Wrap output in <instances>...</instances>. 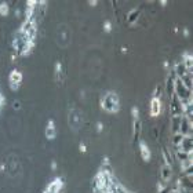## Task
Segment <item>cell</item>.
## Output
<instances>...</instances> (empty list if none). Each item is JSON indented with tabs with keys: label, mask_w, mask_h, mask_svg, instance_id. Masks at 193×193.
<instances>
[{
	"label": "cell",
	"mask_w": 193,
	"mask_h": 193,
	"mask_svg": "<svg viewBox=\"0 0 193 193\" xmlns=\"http://www.w3.org/2000/svg\"><path fill=\"white\" fill-rule=\"evenodd\" d=\"M102 106H104L105 109L110 110V112L117 110V98H116V95L109 94L106 98L104 99V105H102Z\"/></svg>",
	"instance_id": "cell-1"
},
{
	"label": "cell",
	"mask_w": 193,
	"mask_h": 193,
	"mask_svg": "<svg viewBox=\"0 0 193 193\" xmlns=\"http://www.w3.org/2000/svg\"><path fill=\"white\" fill-rule=\"evenodd\" d=\"M160 112V101L157 98L152 99V106H150V115L152 116H157Z\"/></svg>",
	"instance_id": "cell-2"
},
{
	"label": "cell",
	"mask_w": 193,
	"mask_h": 193,
	"mask_svg": "<svg viewBox=\"0 0 193 193\" xmlns=\"http://www.w3.org/2000/svg\"><path fill=\"white\" fill-rule=\"evenodd\" d=\"M21 79H22V76H21V73H19V72H15V71H14V72L10 75L11 83H21Z\"/></svg>",
	"instance_id": "cell-3"
},
{
	"label": "cell",
	"mask_w": 193,
	"mask_h": 193,
	"mask_svg": "<svg viewBox=\"0 0 193 193\" xmlns=\"http://www.w3.org/2000/svg\"><path fill=\"white\" fill-rule=\"evenodd\" d=\"M141 153H142V157H144L145 160H149V157H150V153H149L148 148H146V145L144 142H141Z\"/></svg>",
	"instance_id": "cell-4"
},
{
	"label": "cell",
	"mask_w": 193,
	"mask_h": 193,
	"mask_svg": "<svg viewBox=\"0 0 193 193\" xmlns=\"http://www.w3.org/2000/svg\"><path fill=\"white\" fill-rule=\"evenodd\" d=\"M55 135V130H54V124H52V121H50L48 127H47V137L50 139H52Z\"/></svg>",
	"instance_id": "cell-5"
},
{
	"label": "cell",
	"mask_w": 193,
	"mask_h": 193,
	"mask_svg": "<svg viewBox=\"0 0 193 193\" xmlns=\"http://www.w3.org/2000/svg\"><path fill=\"white\" fill-rule=\"evenodd\" d=\"M168 177H170V167H168V166H166V167L163 168V178L167 181Z\"/></svg>",
	"instance_id": "cell-6"
},
{
	"label": "cell",
	"mask_w": 193,
	"mask_h": 193,
	"mask_svg": "<svg viewBox=\"0 0 193 193\" xmlns=\"http://www.w3.org/2000/svg\"><path fill=\"white\" fill-rule=\"evenodd\" d=\"M7 13H8L7 4H0V14H2V15H6Z\"/></svg>",
	"instance_id": "cell-7"
},
{
	"label": "cell",
	"mask_w": 193,
	"mask_h": 193,
	"mask_svg": "<svg viewBox=\"0 0 193 193\" xmlns=\"http://www.w3.org/2000/svg\"><path fill=\"white\" fill-rule=\"evenodd\" d=\"M135 15H138V13H137V11H133V13H131L130 14V18H128V21H130V22H133L134 21V19H135L137 18V17Z\"/></svg>",
	"instance_id": "cell-8"
},
{
	"label": "cell",
	"mask_w": 193,
	"mask_h": 193,
	"mask_svg": "<svg viewBox=\"0 0 193 193\" xmlns=\"http://www.w3.org/2000/svg\"><path fill=\"white\" fill-rule=\"evenodd\" d=\"M105 30L106 32L110 30V22H106V24H105Z\"/></svg>",
	"instance_id": "cell-9"
}]
</instances>
